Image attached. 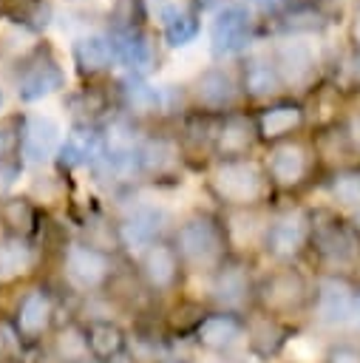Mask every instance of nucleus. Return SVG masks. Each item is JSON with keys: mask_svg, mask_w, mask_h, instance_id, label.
<instances>
[{"mask_svg": "<svg viewBox=\"0 0 360 363\" xmlns=\"http://www.w3.org/2000/svg\"><path fill=\"white\" fill-rule=\"evenodd\" d=\"M207 190L224 210L264 207V201L272 196L264 164L252 159H218L207 173Z\"/></svg>", "mask_w": 360, "mask_h": 363, "instance_id": "39448f33", "label": "nucleus"}, {"mask_svg": "<svg viewBox=\"0 0 360 363\" xmlns=\"http://www.w3.org/2000/svg\"><path fill=\"white\" fill-rule=\"evenodd\" d=\"M343 130H346V136H349V142H351V150L360 153V116H351V119L343 125Z\"/></svg>", "mask_w": 360, "mask_h": 363, "instance_id": "4c0bfd02", "label": "nucleus"}, {"mask_svg": "<svg viewBox=\"0 0 360 363\" xmlns=\"http://www.w3.org/2000/svg\"><path fill=\"white\" fill-rule=\"evenodd\" d=\"M351 269H354V272H351V284H354V286H357V292H360V258L354 261V267H351Z\"/></svg>", "mask_w": 360, "mask_h": 363, "instance_id": "37998d69", "label": "nucleus"}, {"mask_svg": "<svg viewBox=\"0 0 360 363\" xmlns=\"http://www.w3.org/2000/svg\"><path fill=\"white\" fill-rule=\"evenodd\" d=\"M0 227L3 235H17L34 241L40 233V207L34 204L31 196H9L0 201Z\"/></svg>", "mask_w": 360, "mask_h": 363, "instance_id": "393cba45", "label": "nucleus"}, {"mask_svg": "<svg viewBox=\"0 0 360 363\" xmlns=\"http://www.w3.org/2000/svg\"><path fill=\"white\" fill-rule=\"evenodd\" d=\"M264 170L269 176L272 190H295L300 187L312 173V153L298 139H281L272 142Z\"/></svg>", "mask_w": 360, "mask_h": 363, "instance_id": "4468645a", "label": "nucleus"}, {"mask_svg": "<svg viewBox=\"0 0 360 363\" xmlns=\"http://www.w3.org/2000/svg\"><path fill=\"white\" fill-rule=\"evenodd\" d=\"M105 363H139L130 352H122V354H116V357H111V360H105Z\"/></svg>", "mask_w": 360, "mask_h": 363, "instance_id": "a19ab883", "label": "nucleus"}, {"mask_svg": "<svg viewBox=\"0 0 360 363\" xmlns=\"http://www.w3.org/2000/svg\"><path fill=\"white\" fill-rule=\"evenodd\" d=\"M20 173H23L20 159H0V201L11 196L14 184L20 182Z\"/></svg>", "mask_w": 360, "mask_h": 363, "instance_id": "e433bc0d", "label": "nucleus"}, {"mask_svg": "<svg viewBox=\"0 0 360 363\" xmlns=\"http://www.w3.org/2000/svg\"><path fill=\"white\" fill-rule=\"evenodd\" d=\"M351 74H354V79L360 82V54L354 57V65H351Z\"/></svg>", "mask_w": 360, "mask_h": 363, "instance_id": "a18cd8bd", "label": "nucleus"}, {"mask_svg": "<svg viewBox=\"0 0 360 363\" xmlns=\"http://www.w3.org/2000/svg\"><path fill=\"white\" fill-rule=\"evenodd\" d=\"M119 281L116 255L91 247L79 238H68L60 247V289L79 301L108 295Z\"/></svg>", "mask_w": 360, "mask_h": 363, "instance_id": "7ed1b4c3", "label": "nucleus"}, {"mask_svg": "<svg viewBox=\"0 0 360 363\" xmlns=\"http://www.w3.org/2000/svg\"><path fill=\"white\" fill-rule=\"evenodd\" d=\"M255 3H258L261 9H266V11H272V9H278L283 0H255Z\"/></svg>", "mask_w": 360, "mask_h": 363, "instance_id": "c03bdc74", "label": "nucleus"}, {"mask_svg": "<svg viewBox=\"0 0 360 363\" xmlns=\"http://www.w3.org/2000/svg\"><path fill=\"white\" fill-rule=\"evenodd\" d=\"M295 340V326L269 318L258 309L247 312V337H244V352L255 363H278L283 352Z\"/></svg>", "mask_w": 360, "mask_h": 363, "instance_id": "ddd939ff", "label": "nucleus"}, {"mask_svg": "<svg viewBox=\"0 0 360 363\" xmlns=\"http://www.w3.org/2000/svg\"><path fill=\"white\" fill-rule=\"evenodd\" d=\"M315 284L295 264H272L255 278V301L252 309L278 318L289 326H298L309 318Z\"/></svg>", "mask_w": 360, "mask_h": 363, "instance_id": "20e7f679", "label": "nucleus"}, {"mask_svg": "<svg viewBox=\"0 0 360 363\" xmlns=\"http://www.w3.org/2000/svg\"><path fill=\"white\" fill-rule=\"evenodd\" d=\"M0 292H3V286H0Z\"/></svg>", "mask_w": 360, "mask_h": 363, "instance_id": "8fccbe9b", "label": "nucleus"}, {"mask_svg": "<svg viewBox=\"0 0 360 363\" xmlns=\"http://www.w3.org/2000/svg\"><path fill=\"white\" fill-rule=\"evenodd\" d=\"M193 96L201 108L207 111H221L235 102V79L224 68H210L196 77L193 82Z\"/></svg>", "mask_w": 360, "mask_h": 363, "instance_id": "a878e982", "label": "nucleus"}, {"mask_svg": "<svg viewBox=\"0 0 360 363\" xmlns=\"http://www.w3.org/2000/svg\"><path fill=\"white\" fill-rule=\"evenodd\" d=\"M332 199L343 207H360V170H340L334 173L332 184Z\"/></svg>", "mask_w": 360, "mask_h": 363, "instance_id": "72a5a7b5", "label": "nucleus"}, {"mask_svg": "<svg viewBox=\"0 0 360 363\" xmlns=\"http://www.w3.org/2000/svg\"><path fill=\"white\" fill-rule=\"evenodd\" d=\"M221 221H224V233H227V244H230L232 255L247 258L252 250L261 252L264 227H266V213L261 207H252V210H224Z\"/></svg>", "mask_w": 360, "mask_h": 363, "instance_id": "f3484780", "label": "nucleus"}, {"mask_svg": "<svg viewBox=\"0 0 360 363\" xmlns=\"http://www.w3.org/2000/svg\"><path fill=\"white\" fill-rule=\"evenodd\" d=\"M62 79L65 77H62L60 65L48 54H40V57H34L23 68V74L17 79V94H20L23 102H34V99H43V96L60 91L62 88Z\"/></svg>", "mask_w": 360, "mask_h": 363, "instance_id": "5701e85b", "label": "nucleus"}, {"mask_svg": "<svg viewBox=\"0 0 360 363\" xmlns=\"http://www.w3.org/2000/svg\"><path fill=\"white\" fill-rule=\"evenodd\" d=\"M357 286L346 275H320L312 289V306L309 320L317 323L326 332H337L346 326H354L357 312Z\"/></svg>", "mask_w": 360, "mask_h": 363, "instance_id": "9d476101", "label": "nucleus"}, {"mask_svg": "<svg viewBox=\"0 0 360 363\" xmlns=\"http://www.w3.org/2000/svg\"><path fill=\"white\" fill-rule=\"evenodd\" d=\"M111 57H113L111 40H105L99 34H88L74 45V60H77L79 71H85V74H96V71L108 68Z\"/></svg>", "mask_w": 360, "mask_h": 363, "instance_id": "7c9ffc66", "label": "nucleus"}, {"mask_svg": "<svg viewBox=\"0 0 360 363\" xmlns=\"http://www.w3.org/2000/svg\"><path fill=\"white\" fill-rule=\"evenodd\" d=\"M198 363H249V357H196Z\"/></svg>", "mask_w": 360, "mask_h": 363, "instance_id": "ea45409f", "label": "nucleus"}, {"mask_svg": "<svg viewBox=\"0 0 360 363\" xmlns=\"http://www.w3.org/2000/svg\"><path fill=\"white\" fill-rule=\"evenodd\" d=\"M309 235H312V213H306L298 204L281 207L275 213H266L261 252L272 264H295L309 250Z\"/></svg>", "mask_w": 360, "mask_h": 363, "instance_id": "1a4fd4ad", "label": "nucleus"}, {"mask_svg": "<svg viewBox=\"0 0 360 363\" xmlns=\"http://www.w3.org/2000/svg\"><path fill=\"white\" fill-rule=\"evenodd\" d=\"M354 326L360 329V295H357V312H354Z\"/></svg>", "mask_w": 360, "mask_h": 363, "instance_id": "49530a36", "label": "nucleus"}, {"mask_svg": "<svg viewBox=\"0 0 360 363\" xmlns=\"http://www.w3.org/2000/svg\"><path fill=\"white\" fill-rule=\"evenodd\" d=\"M156 363H198L193 354H184V352H173V354H164L162 360H156Z\"/></svg>", "mask_w": 360, "mask_h": 363, "instance_id": "58836bf2", "label": "nucleus"}, {"mask_svg": "<svg viewBox=\"0 0 360 363\" xmlns=\"http://www.w3.org/2000/svg\"><path fill=\"white\" fill-rule=\"evenodd\" d=\"M122 96H125V102H128L133 111H142V113L156 111V108L162 105L159 88H153L150 82H145L139 74H130L128 79H122Z\"/></svg>", "mask_w": 360, "mask_h": 363, "instance_id": "473e14b6", "label": "nucleus"}, {"mask_svg": "<svg viewBox=\"0 0 360 363\" xmlns=\"http://www.w3.org/2000/svg\"><path fill=\"white\" fill-rule=\"evenodd\" d=\"M258 139V125L249 122L247 116H227L218 128H215V139H213V150L218 153V159H247V153L252 150Z\"/></svg>", "mask_w": 360, "mask_h": 363, "instance_id": "b1692460", "label": "nucleus"}, {"mask_svg": "<svg viewBox=\"0 0 360 363\" xmlns=\"http://www.w3.org/2000/svg\"><path fill=\"white\" fill-rule=\"evenodd\" d=\"M224 3H230V0H196V6H201V9H218Z\"/></svg>", "mask_w": 360, "mask_h": 363, "instance_id": "79ce46f5", "label": "nucleus"}, {"mask_svg": "<svg viewBox=\"0 0 360 363\" xmlns=\"http://www.w3.org/2000/svg\"><path fill=\"white\" fill-rule=\"evenodd\" d=\"M167 210L159 207V204H150V201H142V204H133L119 221H116V230H119V250L130 252L133 258H139L150 244L167 238Z\"/></svg>", "mask_w": 360, "mask_h": 363, "instance_id": "f8f14e48", "label": "nucleus"}, {"mask_svg": "<svg viewBox=\"0 0 360 363\" xmlns=\"http://www.w3.org/2000/svg\"><path fill=\"white\" fill-rule=\"evenodd\" d=\"M303 122V111L298 105H269L266 111H261L258 116V136L269 139V142H281L289 139L292 130H298Z\"/></svg>", "mask_w": 360, "mask_h": 363, "instance_id": "cd10ccee", "label": "nucleus"}, {"mask_svg": "<svg viewBox=\"0 0 360 363\" xmlns=\"http://www.w3.org/2000/svg\"><path fill=\"white\" fill-rule=\"evenodd\" d=\"M136 281L142 284L145 295L150 298V303H173L181 298L184 284H187V272L184 264L173 247L170 238H162L156 244H150L133 267Z\"/></svg>", "mask_w": 360, "mask_h": 363, "instance_id": "423d86ee", "label": "nucleus"}, {"mask_svg": "<svg viewBox=\"0 0 360 363\" xmlns=\"http://www.w3.org/2000/svg\"><path fill=\"white\" fill-rule=\"evenodd\" d=\"M255 278L249 258L230 255L207 281H204V298L201 303L207 309H224V312H238L247 315L255 301Z\"/></svg>", "mask_w": 360, "mask_h": 363, "instance_id": "6e6552de", "label": "nucleus"}, {"mask_svg": "<svg viewBox=\"0 0 360 363\" xmlns=\"http://www.w3.org/2000/svg\"><path fill=\"white\" fill-rule=\"evenodd\" d=\"M309 250L326 267L323 275H343L340 269L354 267V261L360 258V244L354 233L334 216H312Z\"/></svg>", "mask_w": 360, "mask_h": 363, "instance_id": "9b49d317", "label": "nucleus"}, {"mask_svg": "<svg viewBox=\"0 0 360 363\" xmlns=\"http://www.w3.org/2000/svg\"><path fill=\"white\" fill-rule=\"evenodd\" d=\"M320 363H360V343L351 340H332L320 352Z\"/></svg>", "mask_w": 360, "mask_h": 363, "instance_id": "f704fd0d", "label": "nucleus"}, {"mask_svg": "<svg viewBox=\"0 0 360 363\" xmlns=\"http://www.w3.org/2000/svg\"><path fill=\"white\" fill-rule=\"evenodd\" d=\"M0 102H3V96H0Z\"/></svg>", "mask_w": 360, "mask_h": 363, "instance_id": "09e8293b", "label": "nucleus"}, {"mask_svg": "<svg viewBox=\"0 0 360 363\" xmlns=\"http://www.w3.org/2000/svg\"><path fill=\"white\" fill-rule=\"evenodd\" d=\"M82 320V318H79ZM85 323V340L94 363H105L130 346V326L122 318H88Z\"/></svg>", "mask_w": 360, "mask_h": 363, "instance_id": "a211bd4d", "label": "nucleus"}, {"mask_svg": "<svg viewBox=\"0 0 360 363\" xmlns=\"http://www.w3.org/2000/svg\"><path fill=\"white\" fill-rule=\"evenodd\" d=\"M60 292L62 289L45 281H28L14 292L3 315V323L17 352H40L43 343L51 337V332L71 315L62 312Z\"/></svg>", "mask_w": 360, "mask_h": 363, "instance_id": "f257e3e1", "label": "nucleus"}, {"mask_svg": "<svg viewBox=\"0 0 360 363\" xmlns=\"http://www.w3.org/2000/svg\"><path fill=\"white\" fill-rule=\"evenodd\" d=\"M244 337H247V315L204 309L196 326L190 329L187 343L196 352V357H247Z\"/></svg>", "mask_w": 360, "mask_h": 363, "instance_id": "0eeeda50", "label": "nucleus"}, {"mask_svg": "<svg viewBox=\"0 0 360 363\" xmlns=\"http://www.w3.org/2000/svg\"><path fill=\"white\" fill-rule=\"evenodd\" d=\"M40 264V250L28 238L0 235V286L28 284Z\"/></svg>", "mask_w": 360, "mask_h": 363, "instance_id": "6ab92c4d", "label": "nucleus"}, {"mask_svg": "<svg viewBox=\"0 0 360 363\" xmlns=\"http://www.w3.org/2000/svg\"><path fill=\"white\" fill-rule=\"evenodd\" d=\"M281 85H283V79H281L275 62H269V60H249L247 62V68H244V88H247L249 96L266 99V96L278 94Z\"/></svg>", "mask_w": 360, "mask_h": 363, "instance_id": "c756f323", "label": "nucleus"}, {"mask_svg": "<svg viewBox=\"0 0 360 363\" xmlns=\"http://www.w3.org/2000/svg\"><path fill=\"white\" fill-rule=\"evenodd\" d=\"M164 20V40L173 45V48H181L187 45L190 40H196L198 34V20L193 11H184V9H167L162 14Z\"/></svg>", "mask_w": 360, "mask_h": 363, "instance_id": "2f4dec72", "label": "nucleus"}, {"mask_svg": "<svg viewBox=\"0 0 360 363\" xmlns=\"http://www.w3.org/2000/svg\"><path fill=\"white\" fill-rule=\"evenodd\" d=\"M105 153V136L91 128V125H77L65 142H60V150H57V162L62 170H77V167H96V162L102 159Z\"/></svg>", "mask_w": 360, "mask_h": 363, "instance_id": "412c9836", "label": "nucleus"}, {"mask_svg": "<svg viewBox=\"0 0 360 363\" xmlns=\"http://www.w3.org/2000/svg\"><path fill=\"white\" fill-rule=\"evenodd\" d=\"M111 48H113V57H116L125 68H130L133 74H136V71H145V68L150 65V60H153L150 43H147V37H145L136 26H122V28H116L113 37H111Z\"/></svg>", "mask_w": 360, "mask_h": 363, "instance_id": "bb28decb", "label": "nucleus"}, {"mask_svg": "<svg viewBox=\"0 0 360 363\" xmlns=\"http://www.w3.org/2000/svg\"><path fill=\"white\" fill-rule=\"evenodd\" d=\"M181 167V147L167 136H150L139 145V176L145 179H173Z\"/></svg>", "mask_w": 360, "mask_h": 363, "instance_id": "4be33fe9", "label": "nucleus"}, {"mask_svg": "<svg viewBox=\"0 0 360 363\" xmlns=\"http://www.w3.org/2000/svg\"><path fill=\"white\" fill-rule=\"evenodd\" d=\"M20 130L23 122L17 119L0 122V159H14V153H20Z\"/></svg>", "mask_w": 360, "mask_h": 363, "instance_id": "c9c22d12", "label": "nucleus"}, {"mask_svg": "<svg viewBox=\"0 0 360 363\" xmlns=\"http://www.w3.org/2000/svg\"><path fill=\"white\" fill-rule=\"evenodd\" d=\"M252 34V14L244 6H224L210 28V48L215 57L235 54L247 48Z\"/></svg>", "mask_w": 360, "mask_h": 363, "instance_id": "dca6fc26", "label": "nucleus"}, {"mask_svg": "<svg viewBox=\"0 0 360 363\" xmlns=\"http://www.w3.org/2000/svg\"><path fill=\"white\" fill-rule=\"evenodd\" d=\"M354 37H357V45H360V14H357V23H354Z\"/></svg>", "mask_w": 360, "mask_h": 363, "instance_id": "de8ad7c7", "label": "nucleus"}, {"mask_svg": "<svg viewBox=\"0 0 360 363\" xmlns=\"http://www.w3.org/2000/svg\"><path fill=\"white\" fill-rule=\"evenodd\" d=\"M60 150V125L48 116L23 119L20 130V162L23 164H45Z\"/></svg>", "mask_w": 360, "mask_h": 363, "instance_id": "aec40b11", "label": "nucleus"}, {"mask_svg": "<svg viewBox=\"0 0 360 363\" xmlns=\"http://www.w3.org/2000/svg\"><path fill=\"white\" fill-rule=\"evenodd\" d=\"M275 68H278L283 82H303L315 68L312 48L306 43H298V40L283 43L275 54Z\"/></svg>", "mask_w": 360, "mask_h": 363, "instance_id": "c85d7f7f", "label": "nucleus"}, {"mask_svg": "<svg viewBox=\"0 0 360 363\" xmlns=\"http://www.w3.org/2000/svg\"><path fill=\"white\" fill-rule=\"evenodd\" d=\"M170 241L184 264L187 278L207 281L232 255L227 244L224 221L221 216H213V213H193L181 218L170 233Z\"/></svg>", "mask_w": 360, "mask_h": 363, "instance_id": "f03ea898", "label": "nucleus"}, {"mask_svg": "<svg viewBox=\"0 0 360 363\" xmlns=\"http://www.w3.org/2000/svg\"><path fill=\"white\" fill-rule=\"evenodd\" d=\"M40 363H94L85 340V323L71 312L37 352Z\"/></svg>", "mask_w": 360, "mask_h": 363, "instance_id": "2eb2a0df", "label": "nucleus"}]
</instances>
